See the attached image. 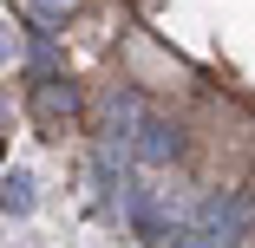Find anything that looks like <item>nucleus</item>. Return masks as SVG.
<instances>
[{
    "mask_svg": "<svg viewBox=\"0 0 255 248\" xmlns=\"http://www.w3.org/2000/svg\"><path fill=\"white\" fill-rule=\"evenodd\" d=\"M33 98H39V118H72V111H79V91H72L66 79H53V85H39Z\"/></svg>",
    "mask_w": 255,
    "mask_h": 248,
    "instance_id": "4",
    "label": "nucleus"
},
{
    "mask_svg": "<svg viewBox=\"0 0 255 248\" xmlns=\"http://www.w3.org/2000/svg\"><path fill=\"white\" fill-rule=\"evenodd\" d=\"M0 131H7V98H0Z\"/></svg>",
    "mask_w": 255,
    "mask_h": 248,
    "instance_id": "7",
    "label": "nucleus"
},
{
    "mask_svg": "<svg viewBox=\"0 0 255 248\" xmlns=\"http://www.w3.org/2000/svg\"><path fill=\"white\" fill-rule=\"evenodd\" d=\"M72 7H79V0H26V13H33V20H66Z\"/></svg>",
    "mask_w": 255,
    "mask_h": 248,
    "instance_id": "5",
    "label": "nucleus"
},
{
    "mask_svg": "<svg viewBox=\"0 0 255 248\" xmlns=\"http://www.w3.org/2000/svg\"><path fill=\"white\" fill-rule=\"evenodd\" d=\"M131 151H137L144 164H177V157H183V131H177L170 118H157V111H144V118H137V137H131Z\"/></svg>",
    "mask_w": 255,
    "mask_h": 248,
    "instance_id": "2",
    "label": "nucleus"
},
{
    "mask_svg": "<svg viewBox=\"0 0 255 248\" xmlns=\"http://www.w3.org/2000/svg\"><path fill=\"white\" fill-rule=\"evenodd\" d=\"M249 229H255V196L249 189H216V196L196 203V216L177 229L170 248H242Z\"/></svg>",
    "mask_w": 255,
    "mask_h": 248,
    "instance_id": "1",
    "label": "nucleus"
},
{
    "mask_svg": "<svg viewBox=\"0 0 255 248\" xmlns=\"http://www.w3.org/2000/svg\"><path fill=\"white\" fill-rule=\"evenodd\" d=\"M33 170H0V209L7 216H33Z\"/></svg>",
    "mask_w": 255,
    "mask_h": 248,
    "instance_id": "3",
    "label": "nucleus"
},
{
    "mask_svg": "<svg viewBox=\"0 0 255 248\" xmlns=\"http://www.w3.org/2000/svg\"><path fill=\"white\" fill-rule=\"evenodd\" d=\"M13 59V39H7V20H0V66Z\"/></svg>",
    "mask_w": 255,
    "mask_h": 248,
    "instance_id": "6",
    "label": "nucleus"
}]
</instances>
